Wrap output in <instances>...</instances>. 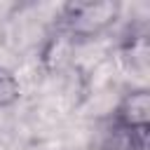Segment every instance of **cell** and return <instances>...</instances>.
I'll list each match as a JSON object with an SVG mask.
<instances>
[{"mask_svg": "<svg viewBox=\"0 0 150 150\" xmlns=\"http://www.w3.org/2000/svg\"><path fill=\"white\" fill-rule=\"evenodd\" d=\"M122 14V5L117 0H80L66 2L59 9L54 21V30H59L73 47L91 42L108 33Z\"/></svg>", "mask_w": 150, "mask_h": 150, "instance_id": "obj_1", "label": "cell"}, {"mask_svg": "<svg viewBox=\"0 0 150 150\" xmlns=\"http://www.w3.org/2000/svg\"><path fill=\"white\" fill-rule=\"evenodd\" d=\"M108 124L131 138L145 141L150 131V91L145 87H134L124 91L112 108Z\"/></svg>", "mask_w": 150, "mask_h": 150, "instance_id": "obj_2", "label": "cell"}, {"mask_svg": "<svg viewBox=\"0 0 150 150\" xmlns=\"http://www.w3.org/2000/svg\"><path fill=\"white\" fill-rule=\"evenodd\" d=\"M21 98V82L19 77L0 63V110H7L12 105H16Z\"/></svg>", "mask_w": 150, "mask_h": 150, "instance_id": "obj_3", "label": "cell"}]
</instances>
